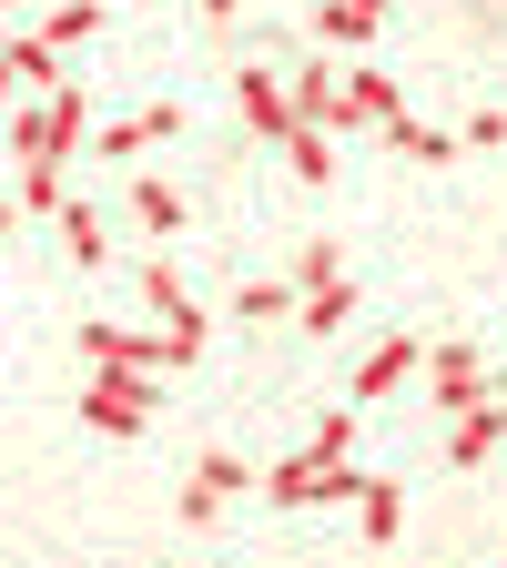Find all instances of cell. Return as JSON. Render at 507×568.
<instances>
[{"label": "cell", "instance_id": "28", "mask_svg": "<svg viewBox=\"0 0 507 568\" xmlns=\"http://www.w3.org/2000/svg\"><path fill=\"white\" fill-rule=\"evenodd\" d=\"M355 11H376V21H386V11H396V0H355Z\"/></svg>", "mask_w": 507, "mask_h": 568}, {"label": "cell", "instance_id": "13", "mask_svg": "<svg viewBox=\"0 0 507 568\" xmlns=\"http://www.w3.org/2000/svg\"><path fill=\"white\" fill-rule=\"evenodd\" d=\"M112 11H102V0H41V41L51 51H71V41H92Z\"/></svg>", "mask_w": 507, "mask_h": 568}, {"label": "cell", "instance_id": "11", "mask_svg": "<svg viewBox=\"0 0 507 568\" xmlns=\"http://www.w3.org/2000/svg\"><path fill=\"white\" fill-rule=\"evenodd\" d=\"M61 244H71V264H82V274H102V264H112L102 213H92V203H71V193H61Z\"/></svg>", "mask_w": 507, "mask_h": 568}, {"label": "cell", "instance_id": "24", "mask_svg": "<svg viewBox=\"0 0 507 568\" xmlns=\"http://www.w3.org/2000/svg\"><path fill=\"white\" fill-rule=\"evenodd\" d=\"M497 142H507V112H477V122L457 132V153H497Z\"/></svg>", "mask_w": 507, "mask_h": 568}, {"label": "cell", "instance_id": "6", "mask_svg": "<svg viewBox=\"0 0 507 568\" xmlns=\"http://www.w3.org/2000/svg\"><path fill=\"white\" fill-rule=\"evenodd\" d=\"M173 132H183V102H153V112L102 122V132H92V153H102V163H132V153H153V142H173Z\"/></svg>", "mask_w": 507, "mask_h": 568}, {"label": "cell", "instance_id": "22", "mask_svg": "<svg viewBox=\"0 0 507 568\" xmlns=\"http://www.w3.org/2000/svg\"><path fill=\"white\" fill-rule=\"evenodd\" d=\"M21 213H61V163H21Z\"/></svg>", "mask_w": 507, "mask_h": 568}, {"label": "cell", "instance_id": "8", "mask_svg": "<svg viewBox=\"0 0 507 568\" xmlns=\"http://www.w3.org/2000/svg\"><path fill=\"white\" fill-rule=\"evenodd\" d=\"M497 447H507L497 406H457V416H447V467H487Z\"/></svg>", "mask_w": 507, "mask_h": 568}, {"label": "cell", "instance_id": "17", "mask_svg": "<svg viewBox=\"0 0 507 568\" xmlns=\"http://www.w3.org/2000/svg\"><path fill=\"white\" fill-rule=\"evenodd\" d=\"M284 163H295L305 183H335V132H315V122H295V132H284Z\"/></svg>", "mask_w": 507, "mask_h": 568}, {"label": "cell", "instance_id": "14", "mask_svg": "<svg viewBox=\"0 0 507 568\" xmlns=\"http://www.w3.org/2000/svg\"><path fill=\"white\" fill-rule=\"evenodd\" d=\"M345 112H355V122H396L406 102H396V82H386L376 61H355V71H345Z\"/></svg>", "mask_w": 507, "mask_h": 568}, {"label": "cell", "instance_id": "1", "mask_svg": "<svg viewBox=\"0 0 507 568\" xmlns=\"http://www.w3.org/2000/svg\"><path fill=\"white\" fill-rule=\"evenodd\" d=\"M345 447H355V406H325L315 437H305L295 457L254 467V487L274 497V508H345V497L366 487V467H345Z\"/></svg>", "mask_w": 507, "mask_h": 568}, {"label": "cell", "instance_id": "15", "mask_svg": "<svg viewBox=\"0 0 507 568\" xmlns=\"http://www.w3.org/2000/svg\"><path fill=\"white\" fill-rule=\"evenodd\" d=\"M11 82H21V92H61V82H71V61L31 31V41H11Z\"/></svg>", "mask_w": 507, "mask_h": 568}, {"label": "cell", "instance_id": "20", "mask_svg": "<svg viewBox=\"0 0 507 568\" xmlns=\"http://www.w3.org/2000/svg\"><path fill=\"white\" fill-rule=\"evenodd\" d=\"M142 305H153V315H193V295H183V274L153 254V264H142Z\"/></svg>", "mask_w": 507, "mask_h": 568}, {"label": "cell", "instance_id": "3", "mask_svg": "<svg viewBox=\"0 0 507 568\" xmlns=\"http://www.w3.org/2000/svg\"><path fill=\"white\" fill-rule=\"evenodd\" d=\"M244 487H254V467H244L234 447H203V457L183 467V497H173V508H183V528H213Z\"/></svg>", "mask_w": 507, "mask_h": 568}, {"label": "cell", "instance_id": "10", "mask_svg": "<svg viewBox=\"0 0 507 568\" xmlns=\"http://www.w3.org/2000/svg\"><path fill=\"white\" fill-rule=\"evenodd\" d=\"M183 213H193L183 183H163V173H142V183H132V224H142V234H183Z\"/></svg>", "mask_w": 507, "mask_h": 568}, {"label": "cell", "instance_id": "4", "mask_svg": "<svg viewBox=\"0 0 507 568\" xmlns=\"http://www.w3.org/2000/svg\"><path fill=\"white\" fill-rule=\"evenodd\" d=\"M416 376H426V396H437L447 416H457V406H487V366H477V345H426V366H416Z\"/></svg>", "mask_w": 507, "mask_h": 568}, {"label": "cell", "instance_id": "9", "mask_svg": "<svg viewBox=\"0 0 507 568\" xmlns=\"http://www.w3.org/2000/svg\"><path fill=\"white\" fill-rule=\"evenodd\" d=\"M345 315H355V274H335V284H305L295 295V325L325 345V335H345Z\"/></svg>", "mask_w": 507, "mask_h": 568}, {"label": "cell", "instance_id": "26", "mask_svg": "<svg viewBox=\"0 0 507 568\" xmlns=\"http://www.w3.org/2000/svg\"><path fill=\"white\" fill-rule=\"evenodd\" d=\"M11 224H21V203H11V193H0V234H11Z\"/></svg>", "mask_w": 507, "mask_h": 568}, {"label": "cell", "instance_id": "5", "mask_svg": "<svg viewBox=\"0 0 507 568\" xmlns=\"http://www.w3.org/2000/svg\"><path fill=\"white\" fill-rule=\"evenodd\" d=\"M416 366H426V335H406V325H396V335H376V345H366V366H355V406L396 396V386H406Z\"/></svg>", "mask_w": 507, "mask_h": 568}, {"label": "cell", "instance_id": "2", "mask_svg": "<svg viewBox=\"0 0 507 568\" xmlns=\"http://www.w3.org/2000/svg\"><path fill=\"white\" fill-rule=\"evenodd\" d=\"M153 386H163V376L92 366V376H82V426H92V437H142V426H153Z\"/></svg>", "mask_w": 507, "mask_h": 568}, {"label": "cell", "instance_id": "12", "mask_svg": "<svg viewBox=\"0 0 507 568\" xmlns=\"http://www.w3.org/2000/svg\"><path fill=\"white\" fill-rule=\"evenodd\" d=\"M345 508H355V528H366L376 548H386V538L406 528V497H396V477H366V487H355V497H345Z\"/></svg>", "mask_w": 507, "mask_h": 568}, {"label": "cell", "instance_id": "23", "mask_svg": "<svg viewBox=\"0 0 507 568\" xmlns=\"http://www.w3.org/2000/svg\"><path fill=\"white\" fill-rule=\"evenodd\" d=\"M335 274H345V254H335V244H305V254H295V295H305V284H335Z\"/></svg>", "mask_w": 507, "mask_h": 568}, {"label": "cell", "instance_id": "19", "mask_svg": "<svg viewBox=\"0 0 507 568\" xmlns=\"http://www.w3.org/2000/svg\"><path fill=\"white\" fill-rule=\"evenodd\" d=\"M386 21L376 11H355V0H315V41H376Z\"/></svg>", "mask_w": 507, "mask_h": 568}, {"label": "cell", "instance_id": "16", "mask_svg": "<svg viewBox=\"0 0 507 568\" xmlns=\"http://www.w3.org/2000/svg\"><path fill=\"white\" fill-rule=\"evenodd\" d=\"M376 132L396 142V153H406V163H457V132H426L416 112H396V122H376Z\"/></svg>", "mask_w": 507, "mask_h": 568}, {"label": "cell", "instance_id": "21", "mask_svg": "<svg viewBox=\"0 0 507 568\" xmlns=\"http://www.w3.org/2000/svg\"><path fill=\"white\" fill-rule=\"evenodd\" d=\"M234 315H244V325H284V315H295V284H244Z\"/></svg>", "mask_w": 507, "mask_h": 568}, {"label": "cell", "instance_id": "29", "mask_svg": "<svg viewBox=\"0 0 507 568\" xmlns=\"http://www.w3.org/2000/svg\"><path fill=\"white\" fill-rule=\"evenodd\" d=\"M0 11H41V0H0Z\"/></svg>", "mask_w": 507, "mask_h": 568}, {"label": "cell", "instance_id": "25", "mask_svg": "<svg viewBox=\"0 0 507 568\" xmlns=\"http://www.w3.org/2000/svg\"><path fill=\"white\" fill-rule=\"evenodd\" d=\"M487 406H497V426H507V366H497V376H487Z\"/></svg>", "mask_w": 507, "mask_h": 568}, {"label": "cell", "instance_id": "7", "mask_svg": "<svg viewBox=\"0 0 507 568\" xmlns=\"http://www.w3.org/2000/svg\"><path fill=\"white\" fill-rule=\"evenodd\" d=\"M234 112H244L264 142H284V132H295V102H284V71H264V61H254V71H234Z\"/></svg>", "mask_w": 507, "mask_h": 568}, {"label": "cell", "instance_id": "18", "mask_svg": "<svg viewBox=\"0 0 507 568\" xmlns=\"http://www.w3.org/2000/svg\"><path fill=\"white\" fill-rule=\"evenodd\" d=\"M41 112H51V142H61V153H71V142H82V132H92V92H82V82L41 92Z\"/></svg>", "mask_w": 507, "mask_h": 568}, {"label": "cell", "instance_id": "27", "mask_svg": "<svg viewBox=\"0 0 507 568\" xmlns=\"http://www.w3.org/2000/svg\"><path fill=\"white\" fill-rule=\"evenodd\" d=\"M203 21H234V0H203Z\"/></svg>", "mask_w": 507, "mask_h": 568}]
</instances>
